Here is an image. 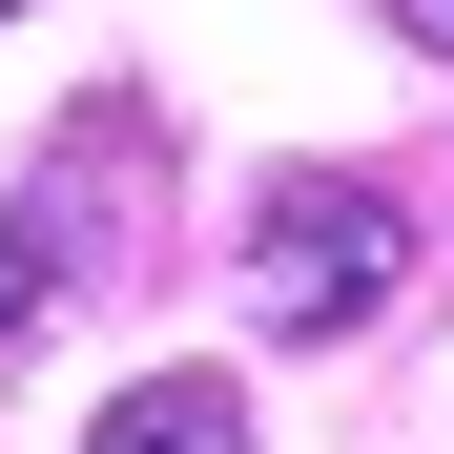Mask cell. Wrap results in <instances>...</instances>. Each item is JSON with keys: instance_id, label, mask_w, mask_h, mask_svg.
<instances>
[{"instance_id": "cell-1", "label": "cell", "mask_w": 454, "mask_h": 454, "mask_svg": "<svg viewBox=\"0 0 454 454\" xmlns=\"http://www.w3.org/2000/svg\"><path fill=\"white\" fill-rule=\"evenodd\" d=\"M393 289H413V207L372 186V166H289L248 207V331L310 351V331H372Z\"/></svg>"}, {"instance_id": "cell-2", "label": "cell", "mask_w": 454, "mask_h": 454, "mask_svg": "<svg viewBox=\"0 0 454 454\" xmlns=\"http://www.w3.org/2000/svg\"><path fill=\"white\" fill-rule=\"evenodd\" d=\"M83 454H248V393H227V372H124L83 413Z\"/></svg>"}, {"instance_id": "cell-3", "label": "cell", "mask_w": 454, "mask_h": 454, "mask_svg": "<svg viewBox=\"0 0 454 454\" xmlns=\"http://www.w3.org/2000/svg\"><path fill=\"white\" fill-rule=\"evenodd\" d=\"M393 42H434V62H454V0H393Z\"/></svg>"}]
</instances>
